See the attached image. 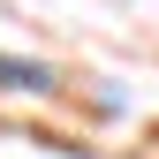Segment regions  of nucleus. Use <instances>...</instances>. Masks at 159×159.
<instances>
[{"label":"nucleus","instance_id":"obj_1","mask_svg":"<svg viewBox=\"0 0 159 159\" xmlns=\"http://www.w3.org/2000/svg\"><path fill=\"white\" fill-rule=\"evenodd\" d=\"M0 84H8V91H46L53 76L38 68V61H8V53H0Z\"/></svg>","mask_w":159,"mask_h":159}]
</instances>
